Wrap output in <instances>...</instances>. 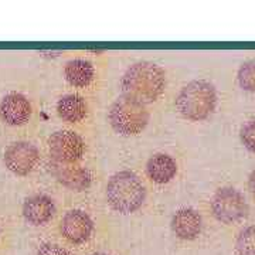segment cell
Listing matches in <instances>:
<instances>
[{"label": "cell", "mask_w": 255, "mask_h": 255, "mask_svg": "<svg viewBox=\"0 0 255 255\" xmlns=\"http://www.w3.org/2000/svg\"><path fill=\"white\" fill-rule=\"evenodd\" d=\"M64 77L70 85L84 88L88 87L95 77V68L90 61L82 58L70 60L64 67Z\"/></svg>", "instance_id": "cell-15"}, {"label": "cell", "mask_w": 255, "mask_h": 255, "mask_svg": "<svg viewBox=\"0 0 255 255\" xmlns=\"http://www.w3.org/2000/svg\"><path fill=\"white\" fill-rule=\"evenodd\" d=\"M111 127L122 136H136L149 124V111L145 104L122 94L108 112Z\"/></svg>", "instance_id": "cell-4"}, {"label": "cell", "mask_w": 255, "mask_h": 255, "mask_svg": "<svg viewBox=\"0 0 255 255\" xmlns=\"http://www.w3.org/2000/svg\"><path fill=\"white\" fill-rule=\"evenodd\" d=\"M60 231L73 244H82L91 238L94 223L82 210H70L64 214L60 223Z\"/></svg>", "instance_id": "cell-8"}, {"label": "cell", "mask_w": 255, "mask_h": 255, "mask_svg": "<svg viewBox=\"0 0 255 255\" xmlns=\"http://www.w3.org/2000/svg\"><path fill=\"white\" fill-rule=\"evenodd\" d=\"M58 117L70 124L81 122L88 115V104L78 94H68L61 97L57 102Z\"/></svg>", "instance_id": "cell-14"}, {"label": "cell", "mask_w": 255, "mask_h": 255, "mask_svg": "<svg viewBox=\"0 0 255 255\" xmlns=\"http://www.w3.org/2000/svg\"><path fill=\"white\" fill-rule=\"evenodd\" d=\"M53 174L58 182L70 190L82 191L91 186L92 176L90 170L77 163L65 164L55 162L53 166Z\"/></svg>", "instance_id": "cell-10"}, {"label": "cell", "mask_w": 255, "mask_h": 255, "mask_svg": "<svg viewBox=\"0 0 255 255\" xmlns=\"http://www.w3.org/2000/svg\"><path fill=\"white\" fill-rule=\"evenodd\" d=\"M48 150L57 163L73 164L80 162L85 152L82 137L73 130H57L48 137Z\"/></svg>", "instance_id": "cell-6"}, {"label": "cell", "mask_w": 255, "mask_h": 255, "mask_svg": "<svg viewBox=\"0 0 255 255\" xmlns=\"http://www.w3.org/2000/svg\"><path fill=\"white\" fill-rule=\"evenodd\" d=\"M31 104L23 94L11 92L0 102V118L10 127H21L31 118Z\"/></svg>", "instance_id": "cell-9"}, {"label": "cell", "mask_w": 255, "mask_h": 255, "mask_svg": "<svg viewBox=\"0 0 255 255\" xmlns=\"http://www.w3.org/2000/svg\"><path fill=\"white\" fill-rule=\"evenodd\" d=\"M55 204L46 194H34L23 204V217L33 226H44L54 217Z\"/></svg>", "instance_id": "cell-11"}, {"label": "cell", "mask_w": 255, "mask_h": 255, "mask_svg": "<svg viewBox=\"0 0 255 255\" xmlns=\"http://www.w3.org/2000/svg\"><path fill=\"white\" fill-rule=\"evenodd\" d=\"M105 197L112 209L122 214H130L142 207L146 187L139 176L129 170L118 172L107 183Z\"/></svg>", "instance_id": "cell-2"}, {"label": "cell", "mask_w": 255, "mask_h": 255, "mask_svg": "<svg viewBox=\"0 0 255 255\" xmlns=\"http://www.w3.org/2000/svg\"><path fill=\"white\" fill-rule=\"evenodd\" d=\"M213 216L223 224H233L246 219L248 204L241 191L234 187H221L211 199Z\"/></svg>", "instance_id": "cell-5"}, {"label": "cell", "mask_w": 255, "mask_h": 255, "mask_svg": "<svg viewBox=\"0 0 255 255\" xmlns=\"http://www.w3.org/2000/svg\"><path fill=\"white\" fill-rule=\"evenodd\" d=\"M92 255H108V254H104V253H97V254H92Z\"/></svg>", "instance_id": "cell-21"}, {"label": "cell", "mask_w": 255, "mask_h": 255, "mask_svg": "<svg viewBox=\"0 0 255 255\" xmlns=\"http://www.w3.org/2000/svg\"><path fill=\"white\" fill-rule=\"evenodd\" d=\"M217 105V92L213 84L194 80L184 85L177 98L176 108L189 121H204L214 112Z\"/></svg>", "instance_id": "cell-3"}, {"label": "cell", "mask_w": 255, "mask_h": 255, "mask_svg": "<svg viewBox=\"0 0 255 255\" xmlns=\"http://www.w3.org/2000/svg\"><path fill=\"white\" fill-rule=\"evenodd\" d=\"M146 172L149 179L156 184H166L177 173V163L167 153H156L146 164Z\"/></svg>", "instance_id": "cell-13"}, {"label": "cell", "mask_w": 255, "mask_h": 255, "mask_svg": "<svg viewBox=\"0 0 255 255\" xmlns=\"http://www.w3.org/2000/svg\"><path fill=\"white\" fill-rule=\"evenodd\" d=\"M125 95L142 104L157 101L166 88V73L152 61H136L128 68L121 80Z\"/></svg>", "instance_id": "cell-1"}, {"label": "cell", "mask_w": 255, "mask_h": 255, "mask_svg": "<svg viewBox=\"0 0 255 255\" xmlns=\"http://www.w3.org/2000/svg\"><path fill=\"white\" fill-rule=\"evenodd\" d=\"M236 254L255 255V226L244 228L236 241Z\"/></svg>", "instance_id": "cell-16"}, {"label": "cell", "mask_w": 255, "mask_h": 255, "mask_svg": "<svg viewBox=\"0 0 255 255\" xmlns=\"http://www.w3.org/2000/svg\"><path fill=\"white\" fill-rule=\"evenodd\" d=\"M248 187H250V191L253 193V196L255 197V169L251 172L250 177H248Z\"/></svg>", "instance_id": "cell-20"}, {"label": "cell", "mask_w": 255, "mask_h": 255, "mask_svg": "<svg viewBox=\"0 0 255 255\" xmlns=\"http://www.w3.org/2000/svg\"><path fill=\"white\" fill-rule=\"evenodd\" d=\"M238 84L244 91L255 92V60L241 64L238 70Z\"/></svg>", "instance_id": "cell-17"}, {"label": "cell", "mask_w": 255, "mask_h": 255, "mask_svg": "<svg viewBox=\"0 0 255 255\" xmlns=\"http://www.w3.org/2000/svg\"><path fill=\"white\" fill-rule=\"evenodd\" d=\"M170 227L176 237L191 241L200 236L203 220L194 209H180L173 214Z\"/></svg>", "instance_id": "cell-12"}, {"label": "cell", "mask_w": 255, "mask_h": 255, "mask_svg": "<svg viewBox=\"0 0 255 255\" xmlns=\"http://www.w3.org/2000/svg\"><path fill=\"white\" fill-rule=\"evenodd\" d=\"M36 255H73L70 251H67L63 247L57 246V244H51V243H47L43 244L37 250Z\"/></svg>", "instance_id": "cell-19"}, {"label": "cell", "mask_w": 255, "mask_h": 255, "mask_svg": "<svg viewBox=\"0 0 255 255\" xmlns=\"http://www.w3.org/2000/svg\"><path fill=\"white\" fill-rule=\"evenodd\" d=\"M3 162L11 173L27 176L40 162V152L33 143L18 140L7 146L3 155Z\"/></svg>", "instance_id": "cell-7"}, {"label": "cell", "mask_w": 255, "mask_h": 255, "mask_svg": "<svg viewBox=\"0 0 255 255\" xmlns=\"http://www.w3.org/2000/svg\"><path fill=\"white\" fill-rule=\"evenodd\" d=\"M240 137L243 145L246 146L250 152L255 153V119L248 121L240 130Z\"/></svg>", "instance_id": "cell-18"}]
</instances>
